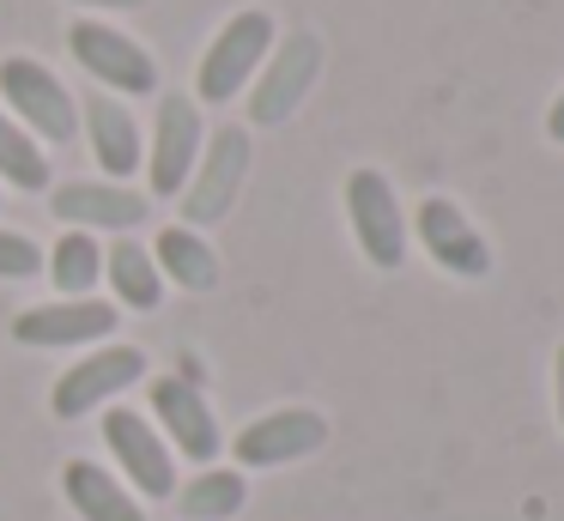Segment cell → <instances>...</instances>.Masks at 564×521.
Listing matches in <instances>:
<instances>
[{
  "label": "cell",
  "mask_w": 564,
  "mask_h": 521,
  "mask_svg": "<svg viewBox=\"0 0 564 521\" xmlns=\"http://www.w3.org/2000/svg\"><path fill=\"white\" fill-rule=\"evenodd\" d=\"M268 48H273V19L268 12H237V19L207 43V55H200L195 91L207 97V104H231V97L261 73Z\"/></svg>",
  "instance_id": "cell-1"
},
{
  "label": "cell",
  "mask_w": 564,
  "mask_h": 521,
  "mask_svg": "<svg viewBox=\"0 0 564 521\" xmlns=\"http://www.w3.org/2000/svg\"><path fill=\"white\" fill-rule=\"evenodd\" d=\"M346 218H352V237H358L370 267L394 273L406 261V213H401V200H394L382 170H352L346 176Z\"/></svg>",
  "instance_id": "cell-2"
},
{
  "label": "cell",
  "mask_w": 564,
  "mask_h": 521,
  "mask_svg": "<svg viewBox=\"0 0 564 521\" xmlns=\"http://www.w3.org/2000/svg\"><path fill=\"white\" fill-rule=\"evenodd\" d=\"M316 73H322V43L310 31H292L285 43H273L268 61H261L256 97H249V121H256V128H280V121L310 97Z\"/></svg>",
  "instance_id": "cell-3"
},
{
  "label": "cell",
  "mask_w": 564,
  "mask_h": 521,
  "mask_svg": "<svg viewBox=\"0 0 564 521\" xmlns=\"http://www.w3.org/2000/svg\"><path fill=\"white\" fill-rule=\"evenodd\" d=\"M243 176H249V133L243 128H219L207 145H200L195 176H188V188H183L188 230H195V225H219V218L231 213Z\"/></svg>",
  "instance_id": "cell-4"
},
{
  "label": "cell",
  "mask_w": 564,
  "mask_h": 521,
  "mask_svg": "<svg viewBox=\"0 0 564 521\" xmlns=\"http://www.w3.org/2000/svg\"><path fill=\"white\" fill-rule=\"evenodd\" d=\"M67 43H74V61H79V67H86L98 85H116L122 97L159 91V67H152V55L134 43V36L116 31V24L79 19L74 31H67Z\"/></svg>",
  "instance_id": "cell-5"
},
{
  "label": "cell",
  "mask_w": 564,
  "mask_h": 521,
  "mask_svg": "<svg viewBox=\"0 0 564 521\" xmlns=\"http://www.w3.org/2000/svg\"><path fill=\"white\" fill-rule=\"evenodd\" d=\"M0 97L19 109L25 128H37L43 140H74L79 109H74V97H67V85L55 79L43 61H31V55L0 61Z\"/></svg>",
  "instance_id": "cell-6"
},
{
  "label": "cell",
  "mask_w": 564,
  "mask_h": 521,
  "mask_svg": "<svg viewBox=\"0 0 564 521\" xmlns=\"http://www.w3.org/2000/svg\"><path fill=\"white\" fill-rule=\"evenodd\" d=\"M413 230H419L425 254L443 267V273H455V279H486L491 273L486 237H479V225L449 200V194H425V200H419V213H413Z\"/></svg>",
  "instance_id": "cell-7"
},
{
  "label": "cell",
  "mask_w": 564,
  "mask_h": 521,
  "mask_svg": "<svg viewBox=\"0 0 564 521\" xmlns=\"http://www.w3.org/2000/svg\"><path fill=\"white\" fill-rule=\"evenodd\" d=\"M322 443H328V419H322V412L280 406V412H268V419L243 424V431L231 436V455H237V467H285V460L316 455Z\"/></svg>",
  "instance_id": "cell-8"
},
{
  "label": "cell",
  "mask_w": 564,
  "mask_h": 521,
  "mask_svg": "<svg viewBox=\"0 0 564 521\" xmlns=\"http://www.w3.org/2000/svg\"><path fill=\"white\" fill-rule=\"evenodd\" d=\"M140 376H147V351L140 346H104V351H91V358H79L74 370L55 382L50 406H55V419H79V412L104 406L110 394L134 388Z\"/></svg>",
  "instance_id": "cell-9"
},
{
  "label": "cell",
  "mask_w": 564,
  "mask_h": 521,
  "mask_svg": "<svg viewBox=\"0 0 564 521\" xmlns=\"http://www.w3.org/2000/svg\"><path fill=\"white\" fill-rule=\"evenodd\" d=\"M200 145H207V133H200L195 97H164V104H159V128H152V158H147L152 194H183L188 176H195Z\"/></svg>",
  "instance_id": "cell-10"
},
{
  "label": "cell",
  "mask_w": 564,
  "mask_h": 521,
  "mask_svg": "<svg viewBox=\"0 0 564 521\" xmlns=\"http://www.w3.org/2000/svg\"><path fill=\"white\" fill-rule=\"evenodd\" d=\"M104 443L116 448V467L128 473V485L147 497H164L176 491V467H171V443H164L159 431H152L140 412H122L116 406L110 419H104Z\"/></svg>",
  "instance_id": "cell-11"
},
{
  "label": "cell",
  "mask_w": 564,
  "mask_h": 521,
  "mask_svg": "<svg viewBox=\"0 0 564 521\" xmlns=\"http://www.w3.org/2000/svg\"><path fill=\"white\" fill-rule=\"evenodd\" d=\"M152 412H159L164 436H171L188 460H200V467H207V460L219 455V443H225L219 419H213L207 394H200L195 382H183V376H159V382H152Z\"/></svg>",
  "instance_id": "cell-12"
},
{
  "label": "cell",
  "mask_w": 564,
  "mask_h": 521,
  "mask_svg": "<svg viewBox=\"0 0 564 521\" xmlns=\"http://www.w3.org/2000/svg\"><path fill=\"white\" fill-rule=\"evenodd\" d=\"M110 334H116V303L98 297L37 303L13 322V339H25V346H86V339H110Z\"/></svg>",
  "instance_id": "cell-13"
},
{
  "label": "cell",
  "mask_w": 564,
  "mask_h": 521,
  "mask_svg": "<svg viewBox=\"0 0 564 521\" xmlns=\"http://www.w3.org/2000/svg\"><path fill=\"white\" fill-rule=\"evenodd\" d=\"M50 206L74 230H134L147 218V194L122 188V182H67V188H55Z\"/></svg>",
  "instance_id": "cell-14"
},
{
  "label": "cell",
  "mask_w": 564,
  "mask_h": 521,
  "mask_svg": "<svg viewBox=\"0 0 564 521\" xmlns=\"http://www.w3.org/2000/svg\"><path fill=\"white\" fill-rule=\"evenodd\" d=\"M62 491H67V503H74L86 521H147V515H140V503L98 467V460H67V467H62Z\"/></svg>",
  "instance_id": "cell-15"
},
{
  "label": "cell",
  "mask_w": 564,
  "mask_h": 521,
  "mask_svg": "<svg viewBox=\"0 0 564 521\" xmlns=\"http://www.w3.org/2000/svg\"><path fill=\"white\" fill-rule=\"evenodd\" d=\"M86 128H91V152L98 164L110 170L116 182L140 170V133H134V116H128L116 97H86Z\"/></svg>",
  "instance_id": "cell-16"
},
{
  "label": "cell",
  "mask_w": 564,
  "mask_h": 521,
  "mask_svg": "<svg viewBox=\"0 0 564 521\" xmlns=\"http://www.w3.org/2000/svg\"><path fill=\"white\" fill-rule=\"evenodd\" d=\"M152 261H159L164 279H176L183 291H213L219 285V261H213V249L195 237L188 225H171L159 237V249H152Z\"/></svg>",
  "instance_id": "cell-17"
},
{
  "label": "cell",
  "mask_w": 564,
  "mask_h": 521,
  "mask_svg": "<svg viewBox=\"0 0 564 521\" xmlns=\"http://www.w3.org/2000/svg\"><path fill=\"white\" fill-rule=\"evenodd\" d=\"M243 497H249V485L237 467H207L176 491V503H183L188 521H231L243 509Z\"/></svg>",
  "instance_id": "cell-18"
},
{
  "label": "cell",
  "mask_w": 564,
  "mask_h": 521,
  "mask_svg": "<svg viewBox=\"0 0 564 521\" xmlns=\"http://www.w3.org/2000/svg\"><path fill=\"white\" fill-rule=\"evenodd\" d=\"M104 273H110L116 297H122L128 310H152V303L164 297V273L140 242H116V249L104 254Z\"/></svg>",
  "instance_id": "cell-19"
},
{
  "label": "cell",
  "mask_w": 564,
  "mask_h": 521,
  "mask_svg": "<svg viewBox=\"0 0 564 521\" xmlns=\"http://www.w3.org/2000/svg\"><path fill=\"white\" fill-rule=\"evenodd\" d=\"M50 279L67 291V297H86L91 285L104 279V249L91 242V230H67L50 254Z\"/></svg>",
  "instance_id": "cell-20"
},
{
  "label": "cell",
  "mask_w": 564,
  "mask_h": 521,
  "mask_svg": "<svg viewBox=\"0 0 564 521\" xmlns=\"http://www.w3.org/2000/svg\"><path fill=\"white\" fill-rule=\"evenodd\" d=\"M0 176L19 182V188H50V164L13 116H0Z\"/></svg>",
  "instance_id": "cell-21"
},
{
  "label": "cell",
  "mask_w": 564,
  "mask_h": 521,
  "mask_svg": "<svg viewBox=\"0 0 564 521\" xmlns=\"http://www.w3.org/2000/svg\"><path fill=\"white\" fill-rule=\"evenodd\" d=\"M43 267V249L19 230H0V279H31Z\"/></svg>",
  "instance_id": "cell-22"
},
{
  "label": "cell",
  "mask_w": 564,
  "mask_h": 521,
  "mask_svg": "<svg viewBox=\"0 0 564 521\" xmlns=\"http://www.w3.org/2000/svg\"><path fill=\"white\" fill-rule=\"evenodd\" d=\"M546 133H552V140L564 145V91L552 97V109H546Z\"/></svg>",
  "instance_id": "cell-23"
},
{
  "label": "cell",
  "mask_w": 564,
  "mask_h": 521,
  "mask_svg": "<svg viewBox=\"0 0 564 521\" xmlns=\"http://www.w3.org/2000/svg\"><path fill=\"white\" fill-rule=\"evenodd\" d=\"M552 394H558V424H564V346H558V358H552Z\"/></svg>",
  "instance_id": "cell-24"
},
{
  "label": "cell",
  "mask_w": 564,
  "mask_h": 521,
  "mask_svg": "<svg viewBox=\"0 0 564 521\" xmlns=\"http://www.w3.org/2000/svg\"><path fill=\"white\" fill-rule=\"evenodd\" d=\"M79 7H147V0H79Z\"/></svg>",
  "instance_id": "cell-25"
}]
</instances>
